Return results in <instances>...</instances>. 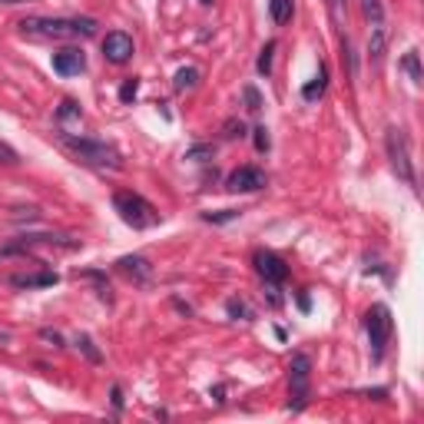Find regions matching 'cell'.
Masks as SVG:
<instances>
[{"label": "cell", "mask_w": 424, "mask_h": 424, "mask_svg": "<svg viewBox=\"0 0 424 424\" xmlns=\"http://www.w3.org/2000/svg\"><path fill=\"white\" fill-rule=\"evenodd\" d=\"M365 328H368V338H372V355L381 358L388 338H391V312L385 305H372L368 315H365Z\"/></svg>", "instance_id": "obj_5"}, {"label": "cell", "mask_w": 424, "mask_h": 424, "mask_svg": "<svg viewBox=\"0 0 424 424\" xmlns=\"http://www.w3.org/2000/svg\"><path fill=\"white\" fill-rule=\"evenodd\" d=\"M113 404H116V408H123V395H120V388H113Z\"/></svg>", "instance_id": "obj_32"}, {"label": "cell", "mask_w": 424, "mask_h": 424, "mask_svg": "<svg viewBox=\"0 0 424 424\" xmlns=\"http://www.w3.org/2000/svg\"><path fill=\"white\" fill-rule=\"evenodd\" d=\"M322 93H325V70H318V76H315L312 83L302 90V97H305V100H318Z\"/></svg>", "instance_id": "obj_19"}, {"label": "cell", "mask_w": 424, "mask_h": 424, "mask_svg": "<svg viewBox=\"0 0 424 424\" xmlns=\"http://www.w3.org/2000/svg\"><path fill=\"white\" fill-rule=\"evenodd\" d=\"M252 133H255V150H259V153L269 150V129H265V126H259V129H252Z\"/></svg>", "instance_id": "obj_28"}, {"label": "cell", "mask_w": 424, "mask_h": 424, "mask_svg": "<svg viewBox=\"0 0 424 424\" xmlns=\"http://www.w3.org/2000/svg\"><path fill=\"white\" fill-rule=\"evenodd\" d=\"M272 53H275V40H269L262 47V53H259V63H255V70L262 76H269V70H272Z\"/></svg>", "instance_id": "obj_17"}, {"label": "cell", "mask_w": 424, "mask_h": 424, "mask_svg": "<svg viewBox=\"0 0 424 424\" xmlns=\"http://www.w3.org/2000/svg\"><path fill=\"white\" fill-rule=\"evenodd\" d=\"M401 66H404V70L411 73L414 83H421V80H424V73H421V60H418V50H408V53H404V60H401Z\"/></svg>", "instance_id": "obj_15"}, {"label": "cell", "mask_w": 424, "mask_h": 424, "mask_svg": "<svg viewBox=\"0 0 424 424\" xmlns=\"http://www.w3.org/2000/svg\"><path fill=\"white\" fill-rule=\"evenodd\" d=\"M212 156H215L212 146H192V150L186 153V160H196V162H206V160H212Z\"/></svg>", "instance_id": "obj_23"}, {"label": "cell", "mask_w": 424, "mask_h": 424, "mask_svg": "<svg viewBox=\"0 0 424 424\" xmlns=\"http://www.w3.org/2000/svg\"><path fill=\"white\" fill-rule=\"evenodd\" d=\"M113 206L120 212V219L133 229H150V225L160 222V212L150 199H143L139 192H116L113 196Z\"/></svg>", "instance_id": "obj_3"}, {"label": "cell", "mask_w": 424, "mask_h": 424, "mask_svg": "<svg viewBox=\"0 0 424 424\" xmlns=\"http://www.w3.org/2000/svg\"><path fill=\"white\" fill-rule=\"evenodd\" d=\"M328 3H332V7H338V0H328Z\"/></svg>", "instance_id": "obj_34"}, {"label": "cell", "mask_w": 424, "mask_h": 424, "mask_svg": "<svg viewBox=\"0 0 424 424\" xmlns=\"http://www.w3.org/2000/svg\"><path fill=\"white\" fill-rule=\"evenodd\" d=\"M40 335L47 338V341H53V345H60V341H63V338L57 335V332H50V328H43V332H40Z\"/></svg>", "instance_id": "obj_30"}, {"label": "cell", "mask_w": 424, "mask_h": 424, "mask_svg": "<svg viewBox=\"0 0 424 424\" xmlns=\"http://www.w3.org/2000/svg\"><path fill=\"white\" fill-rule=\"evenodd\" d=\"M222 133H225V139H239V136H246V123H242V120H225Z\"/></svg>", "instance_id": "obj_21"}, {"label": "cell", "mask_w": 424, "mask_h": 424, "mask_svg": "<svg viewBox=\"0 0 424 424\" xmlns=\"http://www.w3.org/2000/svg\"><path fill=\"white\" fill-rule=\"evenodd\" d=\"M242 93H246V103H249V110H252V113L262 110V97H259V90H255V87H246Z\"/></svg>", "instance_id": "obj_24"}, {"label": "cell", "mask_w": 424, "mask_h": 424, "mask_svg": "<svg viewBox=\"0 0 424 424\" xmlns=\"http://www.w3.org/2000/svg\"><path fill=\"white\" fill-rule=\"evenodd\" d=\"M252 262H255V272L262 275L269 285H278V282H285L288 265L282 262L278 255H272V252H255V255H252Z\"/></svg>", "instance_id": "obj_7"}, {"label": "cell", "mask_w": 424, "mask_h": 424, "mask_svg": "<svg viewBox=\"0 0 424 424\" xmlns=\"http://www.w3.org/2000/svg\"><path fill=\"white\" fill-rule=\"evenodd\" d=\"M0 3H24V0H0Z\"/></svg>", "instance_id": "obj_33"}, {"label": "cell", "mask_w": 424, "mask_h": 424, "mask_svg": "<svg viewBox=\"0 0 424 424\" xmlns=\"http://www.w3.org/2000/svg\"><path fill=\"white\" fill-rule=\"evenodd\" d=\"M225 189L229 192H259V189H265V173L259 166H239L229 173Z\"/></svg>", "instance_id": "obj_6"}, {"label": "cell", "mask_w": 424, "mask_h": 424, "mask_svg": "<svg viewBox=\"0 0 424 424\" xmlns=\"http://www.w3.org/2000/svg\"><path fill=\"white\" fill-rule=\"evenodd\" d=\"M385 150H388V160H391V169L398 173L401 183L408 186H418V176H414V162H411V150H408V136L401 133L398 126H391L385 133Z\"/></svg>", "instance_id": "obj_4"}, {"label": "cell", "mask_w": 424, "mask_h": 424, "mask_svg": "<svg viewBox=\"0 0 424 424\" xmlns=\"http://www.w3.org/2000/svg\"><path fill=\"white\" fill-rule=\"evenodd\" d=\"M269 13H272L275 24H288V17H292V0H269Z\"/></svg>", "instance_id": "obj_14"}, {"label": "cell", "mask_w": 424, "mask_h": 424, "mask_svg": "<svg viewBox=\"0 0 424 424\" xmlns=\"http://www.w3.org/2000/svg\"><path fill=\"white\" fill-rule=\"evenodd\" d=\"M57 116H60V120H70V116H80V106H76L73 100H63V103H60V110H57Z\"/></svg>", "instance_id": "obj_25"}, {"label": "cell", "mask_w": 424, "mask_h": 424, "mask_svg": "<svg viewBox=\"0 0 424 424\" xmlns=\"http://www.w3.org/2000/svg\"><path fill=\"white\" fill-rule=\"evenodd\" d=\"M309 368H312V362L305 358V355H295L292 358V395H295V411H299L302 404H305V398H309Z\"/></svg>", "instance_id": "obj_9"}, {"label": "cell", "mask_w": 424, "mask_h": 424, "mask_svg": "<svg viewBox=\"0 0 424 424\" xmlns=\"http://www.w3.org/2000/svg\"><path fill=\"white\" fill-rule=\"evenodd\" d=\"M136 90H139V83H136V80H126V83H123V90H120V100H123V103L136 100Z\"/></svg>", "instance_id": "obj_26"}, {"label": "cell", "mask_w": 424, "mask_h": 424, "mask_svg": "<svg viewBox=\"0 0 424 424\" xmlns=\"http://www.w3.org/2000/svg\"><path fill=\"white\" fill-rule=\"evenodd\" d=\"M362 7H365V17L372 20V27L385 24V10H381V3H378V0H362Z\"/></svg>", "instance_id": "obj_18"}, {"label": "cell", "mask_w": 424, "mask_h": 424, "mask_svg": "<svg viewBox=\"0 0 424 424\" xmlns=\"http://www.w3.org/2000/svg\"><path fill=\"white\" fill-rule=\"evenodd\" d=\"M83 66H87V60H83V53L80 50H60V53H53V70L60 76H76V73H83Z\"/></svg>", "instance_id": "obj_10"}, {"label": "cell", "mask_w": 424, "mask_h": 424, "mask_svg": "<svg viewBox=\"0 0 424 424\" xmlns=\"http://www.w3.org/2000/svg\"><path fill=\"white\" fill-rule=\"evenodd\" d=\"M239 212L236 209H219V212H202V219L206 222H232L236 219Z\"/></svg>", "instance_id": "obj_22"}, {"label": "cell", "mask_w": 424, "mask_h": 424, "mask_svg": "<svg viewBox=\"0 0 424 424\" xmlns=\"http://www.w3.org/2000/svg\"><path fill=\"white\" fill-rule=\"evenodd\" d=\"M93 17H27L20 20V30L27 37L40 40H87L97 34Z\"/></svg>", "instance_id": "obj_1"}, {"label": "cell", "mask_w": 424, "mask_h": 424, "mask_svg": "<svg viewBox=\"0 0 424 424\" xmlns=\"http://www.w3.org/2000/svg\"><path fill=\"white\" fill-rule=\"evenodd\" d=\"M196 80H199V70H196V66H183V70L176 73V90L196 87Z\"/></svg>", "instance_id": "obj_16"}, {"label": "cell", "mask_w": 424, "mask_h": 424, "mask_svg": "<svg viewBox=\"0 0 424 424\" xmlns=\"http://www.w3.org/2000/svg\"><path fill=\"white\" fill-rule=\"evenodd\" d=\"M120 269H123L126 275H133L136 282H146L153 275V265L146 262L143 255H123V259H120Z\"/></svg>", "instance_id": "obj_12"}, {"label": "cell", "mask_w": 424, "mask_h": 424, "mask_svg": "<svg viewBox=\"0 0 424 424\" xmlns=\"http://www.w3.org/2000/svg\"><path fill=\"white\" fill-rule=\"evenodd\" d=\"M0 162H3V166H13V162H17V153H13L10 146H3V143H0Z\"/></svg>", "instance_id": "obj_29"}, {"label": "cell", "mask_w": 424, "mask_h": 424, "mask_svg": "<svg viewBox=\"0 0 424 424\" xmlns=\"http://www.w3.org/2000/svg\"><path fill=\"white\" fill-rule=\"evenodd\" d=\"M13 288H47V285H57V272H30V275H13L10 278Z\"/></svg>", "instance_id": "obj_11"}, {"label": "cell", "mask_w": 424, "mask_h": 424, "mask_svg": "<svg viewBox=\"0 0 424 424\" xmlns=\"http://www.w3.org/2000/svg\"><path fill=\"white\" fill-rule=\"evenodd\" d=\"M385 47H388V30L381 24L372 30V40H368V53H372V60L378 63L381 57H385Z\"/></svg>", "instance_id": "obj_13"}, {"label": "cell", "mask_w": 424, "mask_h": 424, "mask_svg": "<svg viewBox=\"0 0 424 424\" xmlns=\"http://www.w3.org/2000/svg\"><path fill=\"white\" fill-rule=\"evenodd\" d=\"M103 57H106L110 63H126L129 57H133V37L123 34V30L106 34V40H103Z\"/></svg>", "instance_id": "obj_8"}, {"label": "cell", "mask_w": 424, "mask_h": 424, "mask_svg": "<svg viewBox=\"0 0 424 424\" xmlns=\"http://www.w3.org/2000/svg\"><path fill=\"white\" fill-rule=\"evenodd\" d=\"M76 345L83 348V355H87L90 362H97V365L103 362V355H100V351H97V348H93V341H90V335H80V338H76Z\"/></svg>", "instance_id": "obj_20"}, {"label": "cell", "mask_w": 424, "mask_h": 424, "mask_svg": "<svg viewBox=\"0 0 424 424\" xmlns=\"http://www.w3.org/2000/svg\"><path fill=\"white\" fill-rule=\"evenodd\" d=\"M63 146L73 153L76 160L90 162V166H100V169H120V153L113 150L110 143H100V139H87V136H70L63 133Z\"/></svg>", "instance_id": "obj_2"}, {"label": "cell", "mask_w": 424, "mask_h": 424, "mask_svg": "<svg viewBox=\"0 0 424 424\" xmlns=\"http://www.w3.org/2000/svg\"><path fill=\"white\" fill-rule=\"evenodd\" d=\"M225 312L232 315V318H246V315H249V312H246V305H242L239 299H229V302H225Z\"/></svg>", "instance_id": "obj_27"}, {"label": "cell", "mask_w": 424, "mask_h": 424, "mask_svg": "<svg viewBox=\"0 0 424 424\" xmlns=\"http://www.w3.org/2000/svg\"><path fill=\"white\" fill-rule=\"evenodd\" d=\"M269 302H272V305H275V309H278V305H282V299H278V288H269Z\"/></svg>", "instance_id": "obj_31"}]
</instances>
